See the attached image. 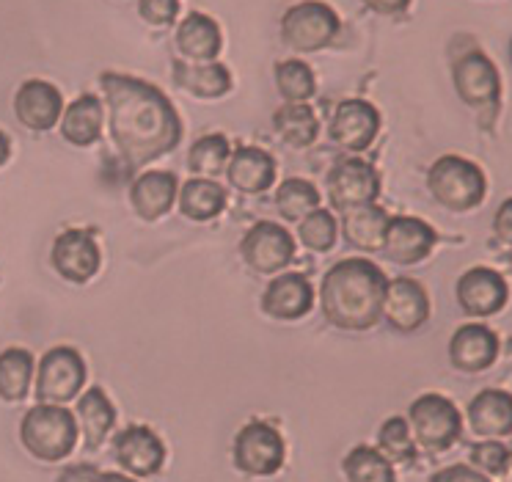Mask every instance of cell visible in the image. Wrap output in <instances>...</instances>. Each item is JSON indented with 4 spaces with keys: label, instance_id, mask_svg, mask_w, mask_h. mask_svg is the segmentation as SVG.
<instances>
[{
    "label": "cell",
    "instance_id": "cell-1",
    "mask_svg": "<svg viewBox=\"0 0 512 482\" xmlns=\"http://www.w3.org/2000/svg\"><path fill=\"white\" fill-rule=\"evenodd\" d=\"M108 130L124 169L138 171L182 144V116L155 83L124 72H102Z\"/></svg>",
    "mask_w": 512,
    "mask_h": 482
},
{
    "label": "cell",
    "instance_id": "cell-2",
    "mask_svg": "<svg viewBox=\"0 0 512 482\" xmlns=\"http://www.w3.org/2000/svg\"><path fill=\"white\" fill-rule=\"evenodd\" d=\"M386 273L372 259H339L320 281V312L328 326L361 334L380 323Z\"/></svg>",
    "mask_w": 512,
    "mask_h": 482
},
{
    "label": "cell",
    "instance_id": "cell-3",
    "mask_svg": "<svg viewBox=\"0 0 512 482\" xmlns=\"http://www.w3.org/2000/svg\"><path fill=\"white\" fill-rule=\"evenodd\" d=\"M80 427L67 405L36 403L20 422L23 447L42 463L67 460L78 447Z\"/></svg>",
    "mask_w": 512,
    "mask_h": 482
},
{
    "label": "cell",
    "instance_id": "cell-4",
    "mask_svg": "<svg viewBox=\"0 0 512 482\" xmlns=\"http://www.w3.org/2000/svg\"><path fill=\"white\" fill-rule=\"evenodd\" d=\"M427 191L449 213H471L488 196V177L474 160L460 155H444L427 171Z\"/></svg>",
    "mask_w": 512,
    "mask_h": 482
},
{
    "label": "cell",
    "instance_id": "cell-5",
    "mask_svg": "<svg viewBox=\"0 0 512 482\" xmlns=\"http://www.w3.org/2000/svg\"><path fill=\"white\" fill-rule=\"evenodd\" d=\"M452 86L460 102L482 119L496 116L501 105V75L485 50L468 45L452 53Z\"/></svg>",
    "mask_w": 512,
    "mask_h": 482
},
{
    "label": "cell",
    "instance_id": "cell-6",
    "mask_svg": "<svg viewBox=\"0 0 512 482\" xmlns=\"http://www.w3.org/2000/svg\"><path fill=\"white\" fill-rule=\"evenodd\" d=\"M279 34L292 53H320L339 39L342 20L325 0H301L281 14Z\"/></svg>",
    "mask_w": 512,
    "mask_h": 482
},
{
    "label": "cell",
    "instance_id": "cell-7",
    "mask_svg": "<svg viewBox=\"0 0 512 482\" xmlns=\"http://www.w3.org/2000/svg\"><path fill=\"white\" fill-rule=\"evenodd\" d=\"M405 419H408L416 447L424 449L427 455H441L455 447L463 436V416L444 394L427 392L416 397Z\"/></svg>",
    "mask_w": 512,
    "mask_h": 482
},
{
    "label": "cell",
    "instance_id": "cell-8",
    "mask_svg": "<svg viewBox=\"0 0 512 482\" xmlns=\"http://www.w3.org/2000/svg\"><path fill=\"white\" fill-rule=\"evenodd\" d=\"M86 361L69 345L50 348L39 361L34 375V394L39 403L67 405L78 400L86 386Z\"/></svg>",
    "mask_w": 512,
    "mask_h": 482
},
{
    "label": "cell",
    "instance_id": "cell-9",
    "mask_svg": "<svg viewBox=\"0 0 512 482\" xmlns=\"http://www.w3.org/2000/svg\"><path fill=\"white\" fill-rule=\"evenodd\" d=\"M232 460L237 471H243L248 477H273L287 460V444L270 422L254 419L237 430Z\"/></svg>",
    "mask_w": 512,
    "mask_h": 482
},
{
    "label": "cell",
    "instance_id": "cell-10",
    "mask_svg": "<svg viewBox=\"0 0 512 482\" xmlns=\"http://www.w3.org/2000/svg\"><path fill=\"white\" fill-rule=\"evenodd\" d=\"M298 240L276 221H256L240 240V257L256 276H276L295 262Z\"/></svg>",
    "mask_w": 512,
    "mask_h": 482
},
{
    "label": "cell",
    "instance_id": "cell-11",
    "mask_svg": "<svg viewBox=\"0 0 512 482\" xmlns=\"http://www.w3.org/2000/svg\"><path fill=\"white\" fill-rule=\"evenodd\" d=\"M325 188H328L334 210L345 213V210H353L361 204L378 202L383 180H380V171L372 163H367L364 157H345L328 171Z\"/></svg>",
    "mask_w": 512,
    "mask_h": 482
},
{
    "label": "cell",
    "instance_id": "cell-12",
    "mask_svg": "<svg viewBox=\"0 0 512 482\" xmlns=\"http://www.w3.org/2000/svg\"><path fill=\"white\" fill-rule=\"evenodd\" d=\"M50 265L69 284H89L102 268V248L89 229H64L53 240Z\"/></svg>",
    "mask_w": 512,
    "mask_h": 482
},
{
    "label": "cell",
    "instance_id": "cell-13",
    "mask_svg": "<svg viewBox=\"0 0 512 482\" xmlns=\"http://www.w3.org/2000/svg\"><path fill=\"white\" fill-rule=\"evenodd\" d=\"M430 292L422 281L408 279V276H397V279L386 281V292H383V309H380V320H386L394 331L400 334H413L430 320Z\"/></svg>",
    "mask_w": 512,
    "mask_h": 482
},
{
    "label": "cell",
    "instance_id": "cell-14",
    "mask_svg": "<svg viewBox=\"0 0 512 482\" xmlns=\"http://www.w3.org/2000/svg\"><path fill=\"white\" fill-rule=\"evenodd\" d=\"M380 124H383V119H380V111L372 102L345 100L336 105L331 124H328V135H331V144L339 146L342 152L361 155L378 141Z\"/></svg>",
    "mask_w": 512,
    "mask_h": 482
},
{
    "label": "cell",
    "instance_id": "cell-15",
    "mask_svg": "<svg viewBox=\"0 0 512 482\" xmlns=\"http://www.w3.org/2000/svg\"><path fill=\"white\" fill-rule=\"evenodd\" d=\"M455 298L460 312L471 317V320H485V317H493L499 314L507 301H510V284L501 276L499 270L485 268V265H477V268L466 270L460 279H457Z\"/></svg>",
    "mask_w": 512,
    "mask_h": 482
},
{
    "label": "cell",
    "instance_id": "cell-16",
    "mask_svg": "<svg viewBox=\"0 0 512 482\" xmlns=\"http://www.w3.org/2000/svg\"><path fill=\"white\" fill-rule=\"evenodd\" d=\"M113 460L130 477H155L166 466V444L152 427L130 425L113 436Z\"/></svg>",
    "mask_w": 512,
    "mask_h": 482
},
{
    "label": "cell",
    "instance_id": "cell-17",
    "mask_svg": "<svg viewBox=\"0 0 512 482\" xmlns=\"http://www.w3.org/2000/svg\"><path fill=\"white\" fill-rule=\"evenodd\" d=\"M435 246H438V232L427 221L416 215H391L380 251L394 265L413 268L430 257Z\"/></svg>",
    "mask_w": 512,
    "mask_h": 482
},
{
    "label": "cell",
    "instance_id": "cell-18",
    "mask_svg": "<svg viewBox=\"0 0 512 482\" xmlns=\"http://www.w3.org/2000/svg\"><path fill=\"white\" fill-rule=\"evenodd\" d=\"M270 284L262 292V312L270 320L279 323H298L303 317H309L314 309V284L306 273L284 270L270 276Z\"/></svg>",
    "mask_w": 512,
    "mask_h": 482
},
{
    "label": "cell",
    "instance_id": "cell-19",
    "mask_svg": "<svg viewBox=\"0 0 512 482\" xmlns=\"http://www.w3.org/2000/svg\"><path fill=\"white\" fill-rule=\"evenodd\" d=\"M279 174V163L262 146H237L232 149V157L226 163L223 177L229 180V188H234L243 196H262L273 188Z\"/></svg>",
    "mask_w": 512,
    "mask_h": 482
},
{
    "label": "cell",
    "instance_id": "cell-20",
    "mask_svg": "<svg viewBox=\"0 0 512 482\" xmlns=\"http://www.w3.org/2000/svg\"><path fill=\"white\" fill-rule=\"evenodd\" d=\"M64 113V97L50 80L31 78L14 94V116L17 122L34 130V133H47L61 122Z\"/></svg>",
    "mask_w": 512,
    "mask_h": 482
},
{
    "label": "cell",
    "instance_id": "cell-21",
    "mask_svg": "<svg viewBox=\"0 0 512 482\" xmlns=\"http://www.w3.org/2000/svg\"><path fill=\"white\" fill-rule=\"evenodd\" d=\"M499 334L482 323H466L449 339V361L452 367L466 375L490 370L499 359Z\"/></svg>",
    "mask_w": 512,
    "mask_h": 482
},
{
    "label": "cell",
    "instance_id": "cell-22",
    "mask_svg": "<svg viewBox=\"0 0 512 482\" xmlns=\"http://www.w3.org/2000/svg\"><path fill=\"white\" fill-rule=\"evenodd\" d=\"M179 193V177L174 171H144L141 177H135L130 185V204L133 213L146 221L155 224L160 218H166L171 213V207L177 204Z\"/></svg>",
    "mask_w": 512,
    "mask_h": 482
},
{
    "label": "cell",
    "instance_id": "cell-23",
    "mask_svg": "<svg viewBox=\"0 0 512 482\" xmlns=\"http://www.w3.org/2000/svg\"><path fill=\"white\" fill-rule=\"evenodd\" d=\"M174 47L182 61L190 64H207L218 61L223 53V31L221 25L212 20L210 14L190 12L177 25Z\"/></svg>",
    "mask_w": 512,
    "mask_h": 482
},
{
    "label": "cell",
    "instance_id": "cell-24",
    "mask_svg": "<svg viewBox=\"0 0 512 482\" xmlns=\"http://www.w3.org/2000/svg\"><path fill=\"white\" fill-rule=\"evenodd\" d=\"M171 78L177 89L188 91L196 100H223L234 89L232 69L221 61H207V64H190L182 58H174L171 64Z\"/></svg>",
    "mask_w": 512,
    "mask_h": 482
},
{
    "label": "cell",
    "instance_id": "cell-25",
    "mask_svg": "<svg viewBox=\"0 0 512 482\" xmlns=\"http://www.w3.org/2000/svg\"><path fill=\"white\" fill-rule=\"evenodd\" d=\"M102 127H105V105L97 94H80L78 100L64 105L58 122L61 138L78 149L97 144L102 138Z\"/></svg>",
    "mask_w": 512,
    "mask_h": 482
},
{
    "label": "cell",
    "instance_id": "cell-26",
    "mask_svg": "<svg viewBox=\"0 0 512 482\" xmlns=\"http://www.w3.org/2000/svg\"><path fill=\"white\" fill-rule=\"evenodd\" d=\"M466 416L479 438L512 436V394L504 389H482L468 403Z\"/></svg>",
    "mask_w": 512,
    "mask_h": 482
},
{
    "label": "cell",
    "instance_id": "cell-27",
    "mask_svg": "<svg viewBox=\"0 0 512 482\" xmlns=\"http://www.w3.org/2000/svg\"><path fill=\"white\" fill-rule=\"evenodd\" d=\"M229 204V193L218 180L210 177H190L179 182L177 207L193 224H210L218 215H223Z\"/></svg>",
    "mask_w": 512,
    "mask_h": 482
},
{
    "label": "cell",
    "instance_id": "cell-28",
    "mask_svg": "<svg viewBox=\"0 0 512 482\" xmlns=\"http://www.w3.org/2000/svg\"><path fill=\"white\" fill-rule=\"evenodd\" d=\"M75 419H78L86 449L94 452L105 444V438L111 436V430L116 427V405L111 403V397L102 386H91L86 392H80Z\"/></svg>",
    "mask_w": 512,
    "mask_h": 482
},
{
    "label": "cell",
    "instance_id": "cell-29",
    "mask_svg": "<svg viewBox=\"0 0 512 482\" xmlns=\"http://www.w3.org/2000/svg\"><path fill=\"white\" fill-rule=\"evenodd\" d=\"M391 215L375 204H361L353 210L342 213V237L350 248H356L361 254H375L383 248L386 226Z\"/></svg>",
    "mask_w": 512,
    "mask_h": 482
},
{
    "label": "cell",
    "instance_id": "cell-30",
    "mask_svg": "<svg viewBox=\"0 0 512 482\" xmlns=\"http://www.w3.org/2000/svg\"><path fill=\"white\" fill-rule=\"evenodd\" d=\"M273 133L290 149H309L320 135V119L309 102H284L273 111Z\"/></svg>",
    "mask_w": 512,
    "mask_h": 482
},
{
    "label": "cell",
    "instance_id": "cell-31",
    "mask_svg": "<svg viewBox=\"0 0 512 482\" xmlns=\"http://www.w3.org/2000/svg\"><path fill=\"white\" fill-rule=\"evenodd\" d=\"M36 375V361L31 350L6 348L0 350V400L20 403L31 394Z\"/></svg>",
    "mask_w": 512,
    "mask_h": 482
},
{
    "label": "cell",
    "instance_id": "cell-32",
    "mask_svg": "<svg viewBox=\"0 0 512 482\" xmlns=\"http://www.w3.org/2000/svg\"><path fill=\"white\" fill-rule=\"evenodd\" d=\"M232 157V144L223 133L201 135L188 149V171L193 177H223L226 163Z\"/></svg>",
    "mask_w": 512,
    "mask_h": 482
},
{
    "label": "cell",
    "instance_id": "cell-33",
    "mask_svg": "<svg viewBox=\"0 0 512 482\" xmlns=\"http://www.w3.org/2000/svg\"><path fill=\"white\" fill-rule=\"evenodd\" d=\"M347 482H397V471L378 447L358 444L342 460Z\"/></svg>",
    "mask_w": 512,
    "mask_h": 482
},
{
    "label": "cell",
    "instance_id": "cell-34",
    "mask_svg": "<svg viewBox=\"0 0 512 482\" xmlns=\"http://www.w3.org/2000/svg\"><path fill=\"white\" fill-rule=\"evenodd\" d=\"M276 213L287 221V224H298L303 215H309L317 207H323V193L317 191V185L303 177H290L276 188Z\"/></svg>",
    "mask_w": 512,
    "mask_h": 482
},
{
    "label": "cell",
    "instance_id": "cell-35",
    "mask_svg": "<svg viewBox=\"0 0 512 482\" xmlns=\"http://www.w3.org/2000/svg\"><path fill=\"white\" fill-rule=\"evenodd\" d=\"M276 91L284 102H309L317 94V75L301 58H284L273 69Z\"/></svg>",
    "mask_w": 512,
    "mask_h": 482
},
{
    "label": "cell",
    "instance_id": "cell-36",
    "mask_svg": "<svg viewBox=\"0 0 512 482\" xmlns=\"http://www.w3.org/2000/svg\"><path fill=\"white\" fill-rule=\"evenodd\" d=\"M339 240V221L334 210L317 207L298 221V243L314 254H328Z\"/></svg>",
    "mask_w": 512,
    "mask_h": 482
},
{
    "label": "cell",
    "instance_id": "cell-37",
    "mask_svg": "<svg viewBox=\"0 0 512 482\" xmlns=\"http://www.w3.org/2000/svg\"><path fill=\"white\" fill-rule=\"evenodd\" d=\"M378 449L391 460V463H402V466H413L416 463V441L411 436V427L405 416H389L378 430Z\"/></svg>",
    "mask_w": 512,
    "mask_h": 482
},
{
    "label": "cell",
    "instance_id": "cell-38",
    "mask_svg": "<svg viewBox=\"0 0 512 482\" xmlns=\"http://www.w3.org/2000/svg\"><path fill=\"white\" fill-rule=\"evenodd\" d=\"M507 455H510V447L501 444V438H482L479 444L471 447L468 458H471V466L482 474H488L490 480H499L501 469L507 463Z\"/></svg>",
    "mask_w": 512,
    "mask_h": 482
},
{
    "label": "cell",
    "instance_id": "cell-39",
    "mask_svg": "<svg viewBox=\"0 0 512 482\" xmlns=\"http://www.w3.org/2000/svg\"><path fill=\"white\" fill-rule=\"evenodd\" d=\"M179 0H138V17L152 28H171L179 20Z\"/></svg>",
    "mask_w": 512,
    "mask_h": 482
},
{
    "label": "cell",
    "instance_id": "cell-40",
    "mask_svg": "<svg viewBox=\"0 0 512 482\" xmlns=\"http://www.w3.org/2000/svg\"><path fill=\"white\" fill-rule=\"evenodd\" d=\"M58 482H138L130 474H119V471H100L91 463H78V466H67L58 474Z\"/></svg>",
    "mask_w": 512,
    "mask_h": 482
},
{
    "label": "cell",
    "instance_id": "cell-41",
    "mask_svg": "<svg viewBox=\"0 0 512 482\" xmlns=\"http://www.w3.org/2000/svg\"><path fill=\"white\" fill-rule=\"evenodd\" d=\"M430 482H496L490 480L488 474H482L474 466H468V463H455V466H446V469L435 471Z\"/></svg>",
    "mask_w": 512,
    "mask_h": 482
},
{
    "label": "cell",
    "instance_id": "cell-42",
    "mask_svg": "<svg viewBox=\"0 0 512 482\" xmlns=\"http://www.w3.org/2000/svg\"><path fill=\"white\" fill-rule=\"evenodd\" d=\"M493 235L501 246H512V196L499 204V210L493 215Z\"/></svg>",
    "mask_w": 512,
    "mask_h": 482
},
{
    "label": "cell",
    "instance_id": "cell-43",
    "mask_svg": "<svg viewBox=\"0 0 512 482\" xmlns=\"http://www.w3.org/2000/svg\"><path fill=\"white\" fill-rule=\"evenodd\" d=\"M361 3H364V9L378 17H400L411 9L413 0H361Z\"/></svg>",
    "mask_w": 512,
    "mask_h": 482
},
{
    "label": "cell",
    "instance_id": "cell-44",
    "mask_svg": "<svg viewBox=\"0 0 512 482\" xmlns=\"http://www.w3.org/2000/svg\"><path fill=\"white\" fill-rule=\"evenodd\" d=\"M9 157H12V138L0 130V166H6V163H9Z\"/></svg>",
    "mask_w": 512,
    "mask_h": 482
},
{
    "label": "cell",
    "instance_id": "cell-45",
    "mask_svg": "<svg viewBox=\"0 0 512 482\" xmlns=\"http://www.w3.org/2000/svg\"><path fill=\"white\" fill-rule=\"evenodd\" d=\"M499 482H512V447H510V455H507V463H504V469L499 474Z\"/></svg>",
    "mask_w": 512,
    "mask_h": 482
}]
</instances>
